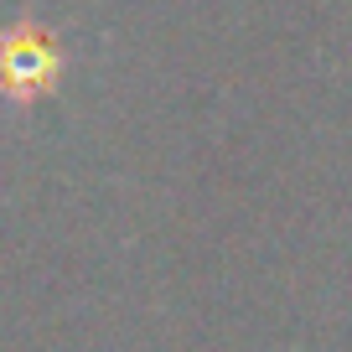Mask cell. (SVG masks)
I'll return each mask as SVG.
<instances>
[{"label": "cell", "mask_w": 352, "mask_h": 352, "mask_svg": "<svg viewBox=\"0 0 352 352\" xmlns=\"http://www.w3.org/2000/svg\"><path fill=\"white\" fill-rule=\"evenodd\" d=\"M52 78H57V47L47 36L26 32L0 42V88H11L16 99H26L36 88H52Z\"/></svg>", "instance_id": "6da1fadb"}]
</instances>
